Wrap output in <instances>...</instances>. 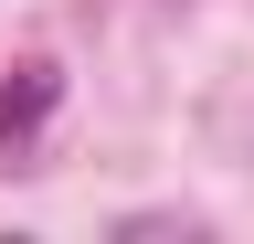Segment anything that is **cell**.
Returning <instances> with one entry per match:
<instances>
[{"mask_svg": "<svg viewBox=\"0 0 254 244\" xmlns=\"http://www.w3.org/2000/svg\"><path fill=\"white\" fill-rule=\"evenodd\" d=\"M53 106H64V64H53V53L11 64V85H0V170H43Z\"/></svg>", "mask_w": 254, "mask_h": 244, "instance_id": "obj_1", "label": "cell"}]
</instances>
